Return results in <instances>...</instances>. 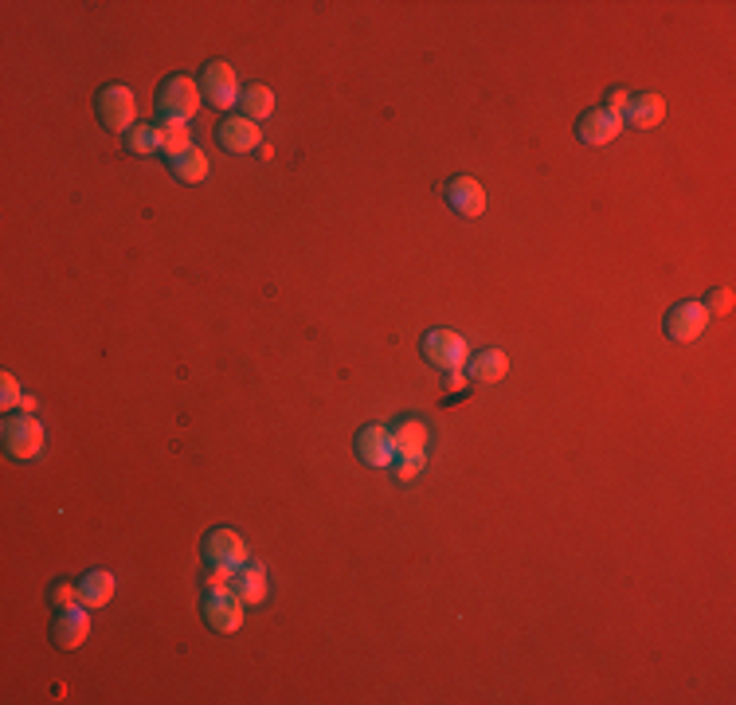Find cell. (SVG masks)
Returning <instances> with one entry per match:
<instances>
[{"instance_id": "18", "label": "cell", "mask_w": 736, "mask_h": 705, "mask_svg": "<svg viewBox=\"0 0 736 705\" xmlns=\"http://www.w3.org/2000/svg\"><path fill=\"white\" fill-rule=\"evenodd\" d=\"M506 373H509V361L502 349H486V353H474L470 357V376L478 384H498Z\"/></svg>"}, {"instance_id": "20", "label": "cell", "mask_w": 736, "mask_h": 705, "mask_svg": "<svg viewBox=\"0 0 736 705\" xmlns=\"http://www.w3.org/2000/svg\"><path fill=\"white\" fill-rule=\"evenodd\" d=\"M173 177L184 181V185H200L204 177H208V157L192 145V149H184L181 157H173Z\"/></svg>"}, {"instance_id": "14", "label": "cell", "mask_w": 736, "mask_h": 705, "mask_svg": "<svg viewBox=\"0 0 736 705\" xmlns=\"http://www.w3.org/2000/svg\"><path fill=\"white\" fill-rule=\"evenodd\" d=\"M91 608H67L59 611V619H55V627H51V635H55V643L63 647V651H71V647H79V643H87V635H91Z\"/></svg>"}, {"instance_id": "17", "label": "cell", "mask_w": 736, "mask_h": 705, "mask_svg": "<svg viewBox=\"0 0 736 705\" xmlns=\"http://www.w3.org/2000/svg\"><path fill=\"white\" fill-rule=\"evenodd\" d=\"M666 118V102L658 98V94H643V98H631V106L623 110V122H631V126H639V130H650V126H658Z\"/></svg>"}, {"instance_id": "19", "label": "cell", "mask_w": 736, "mask_h": 705, "mask_svg": "<svg viewBox=\"0 0 736 705\" xmlns=\"http://www.w3.org/2000/svg\"><path fill=\"white\" fill-rule=\"evenodd\" d=\"M271 114H275V94H271V87H263V83L243 87V118L263 122V118H271Z\"/></svg>"}, {"instance_id": "6", "label": "cell", "mask_w": 736, "mask_h": 705, "mask_svg": "<svg viewBox=\"0 0 736 705\" xmlns=\"http://www.w3.org/2000/svg\"><path fill=\"white\" fill-rule=\"evenodd\" d=\"M200 94H204V102H212V106H220V110L235 106V98H239V79H235V71H231L224 59H216V63H208V67L200 71Z\"/></svg>"}, {"instance_id": "2", "label": "cell", "mask_w": 736, "mask_h": 705, "mask_svg": "<svg viewBox=\"0 0 736 705\" xmlns=\"http://www.w3.org/2000/svg\"><path fill=\"white\" fill-rule=\"evenodd\" d=\"M98 118H102V126L110 130V134H130L138 122V102H134V91L130 87H106V91L98 94Z\"/></svg>"}, {"instance_id": "5", "label": "cell", "mask_w": 736, "mask_h": 705, "mask_svg": "<svg viewBox=\"0 0 736 705\" xmlns=\"http://www.w3.org/2000/svg\"><path fill=\"white\" fill-rule=\"evenodd\" d=\"M200 83H192V79H184V75H173V79H165V87L157 94V110H161V118H177V122H188L196 110H200Z\"/></svg>"}, {"instance_id": "4", "label": "cell", "mask_w": 736, "mask_h": 705, "mask_svg": "<svg viewBox=\"0 0 736 705\" xmlns=\"http://www.w3.org/2000/svg\"><path fill=\"white\" fill-rule=\"evenodd\" d=\"M0 439H4V451H8L12 459L24 463V459H36V455H40V447H44V427H40L36 416H8Z\"/></svg>"}, {"instance_id": "8", "label": "cell", "mask_w": 736, "mask_h": 705, "mask_svg": "<svg viewBox=\"0 0 736 705\" xmlns=\"http://www.w3.org/2000/svg\"><path fill=\"white\" fill-rule=\"evenodd\" d=\"M357 455H361V463L365 467H392L396 463V443H392V431L388 427H380V423H372V427H361L357 431Z\"/></svg>"}, {"instance_id": "24", "label": "cell", "mask_w": 736, "mask_h": 705, "mask_svg": "<svg viewBox=\"0 0 736 705\" xmlns=\"http://www.w3.org/2000/svg\"><path fill=\"white\" fill-rule=\"evenodd\" d=\"M51 604L59 611L79 608V588H75V584H55V588H51Z\"/></svg>"}, {"instance_id": "13", "label": "cell", "mask_w": 736, "mask_h": 705, "mask_svg": "<svg viewBox=\"0 0 736 705\" xmlns=\"http://www.w3.org/2000/svg\"><path fill=\"white\" fill-rule=\"evenodd\" d=\"M447 204H451L459 216L474 220V216L486 212V188L478 185L474 177H455V181L447 185Z\"/></svg>"}, {"instance_id": "26", "label": "cell", "mask_w": 736, "mask_h": 705, "mask_svg": "<svg viewBox=\"0 0 736 705\" xmlns=\"http://www.w3.org/2000/svg\"><path fill=\"white\" fill-rule=\"evenodd\" d=\"M447 388H451V392H459V388H466V376H462L459 369H451V373H447Z\"/></svg>"}, {"instance_id": "10", "label": "cell", "mask_w": 736, "mask_h": 705, "mask_svg": "<svg viewBox=\"0 0 736 705\" xmlns=\"http://www.w3.org/2000/svg\"><path fill=\"white\" fill-rule=\"evenodd\" d=\"M220 145L228 149V153H251V149H259L263 145V130H259V122H251V118H243V114H231L224 118V126H220Z\"/></svg>"}, {"instance_id": "9", "label": "cell", "mask_w": 736, "mask_h": 705, "mask_svg": "<svg viewBox=\"0 0 736 705\" xmlns=\"http://www.w3.org/2000/svg\"><path fill=\"white\" fill-rule=\"evenodd\" d=\"M709 322H713V314H709L705 302H682V306H674L666 314V333L674 341H693V337H701L709 329Z\"/></svg>"}, {"instance_id": "23", "label": "cell", "mask_w": 736, "mask_h": 705, "mask_svg": "<svg viewBox=\"0 0 736 705\" xmlns=\"http://www.w3.org/2000/svg\"><path fill=\"white\" fill-rule=\"evenodd\" d=\"M0 384H4V388H0V408H4V412L20 408V404H24V396H20V384H16V376L4 373V376H0Z\"/></svg>"}, {"instance_id": "12", "label": "cell", "mask_w": 736, "mask_h": 705, "mask_svg": "<svg viewBox=\"0 0 736 705\" xmlns=\"http://www.w3.org/2000/svg\"><path fill=\"white\" fill-rule=\"evenodd\" d=\"M619 134H623V114H615V110H607V106L588 110V114L580 118V141H584V145H607V141H615Z\"/></svg>"}, {"instance_id": "1", "label": "cell", "mask_w": 736, "mask_h": 705, "mask_svg": "<svg viewBox=\"0 0 736 705\" xmlns=\"http://www.w3.org/2000/svg\"><path fill=\"white\" fill-rule=\"evenodd\" d=\"M392 443H396V459H400L396 478H400V482H412V478H419V470L427 467V443H431V431H427V423L400 420L396 427H392Z\"/></svg>"}, {"instance_id": "11", "label": "cell", "mask_w": 736, "mask_h": 705, "mask_svg": "<svg viewBox=\"0 0 736 705\" xmlns=\"http://www.w3.org/2000/svg\"><path fill=\"white\" fill-rule=\"evenodd\" d=\"M243 600L224 588V592H208V600H204V619L216 627V631H235L239 623H243Z\"/></svg>"}, {"instance_id": "27", "label": "cell", "mask_w": 736, "mask_h": 705, "mask_svg": "<svg viewBox=\"0 0 736 705\" xmlns=\"http://www.w3.org/2000/svg\"><path fill=\"white\" fill-rule=\"evenodd\" d=\"M709 306H713V310H721V314H725V310H729V294H725V290H721V294H717V298H709Z\"/></svg>"}, {"instance_id": "16", "label": "cell", "mask_w": 736, "mask_h": 705, "mask_svg": "<svg viewBox=\"0 0 736 705\" xmlns=\"http://www.w3.org/2000/svg\"><path fill=\"white\" fill-rule=\"evenodd\" d=\"M110 596H114V576L110 572H102V568H94L83 576V584H79V604L83 608H106L110 604Z\"/></svg>"}, {"instance_id": "3", "label": "cell", "mask_w": 736, "mask_h": 705, "mask_svg": "<svg viewBox=\"0 0 736 705\" xmlns=\"http://www.w3.org/2000/svg\"><path fill=\"white\" fill-rule=\"evenodd\" d=\"M423 357H427L435 369L451 373V369H462V365L470 361V345H466V337L455 333V329H431V333L423 337Z\"/></svg>"}, {"instance_id": "21", "label": "cell", "mask_w": 736, "mask_h": 705, "mask_svg": "<svg viewBox=\"0 0 736 705\" xmlns=\"http://www.w3.org/2000/svg\"><path fill=\"white\" fill-rule=\"evenodd\" d=\"M157 130H161V149L169 153V161H173V157H181L184 149H192L188 122H177V118H161V122H157Z\"/></svg>"}, {"instance_id": "22", "label": "cell", "mask_w": 736, "mask_h": 705, "mask_svg": "<svg viewBox=\"0 0 736 705\" xmlns=\"http://www.w3.org/2000/svg\"><path fill=\"white\" fill-rule=\"evenodd\" d=\"M126 149H130V153H138V157L157 153V149H161V130H157V126H149V122H141V126H134V130L126 134Z\"/></svg>"}, {"instance_id": "15", "label": "cell", "mask_w": 736, "mask_h": 705, "mask_svg": "<svg viewBox=\"0 0 736 705\" xmlns=\"http://www.w3.org/2000/svg\"><path fill=\"white\" fill-rule=\"evenodd\" d=\"M231 592H235L247 608H251V604H263V600H267V568L259 561H247L239 572H235Z\"/></svg>"}, {"instance_id": "7", "label": "cell", "mask_w": 736, "mask_h": 705, "mask_svg": "<svg viewBox=\"0 0 736 705\" xmlns=\"http://www.w3.org/2000/svg\"><path fill=\"white\" fill-rule=\"evenodd\" d=\"M204 561L243 568V564L251 561V549H247V541H243L235 529H212V533L204 537Z\"/></svg>"}, {"instance_id": "25", "label": "cell", "mask_w": 736, "mask_h": 705, "mask_svg": "<svg viewBox=\"0 0 736 705\" xmlns=\"http://www.w3.org/2000/svg\"><path fill=\"white\" fill-rule=\"evenodd\" d=\"M627 106H631V94H627V91H611V94H607V110H615V114H623Z\"/></svg>"}]
</instances>
